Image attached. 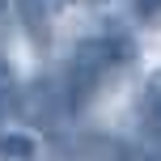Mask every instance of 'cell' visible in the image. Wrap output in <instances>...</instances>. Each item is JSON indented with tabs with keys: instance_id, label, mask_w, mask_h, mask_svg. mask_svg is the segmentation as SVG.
<instances>
[{
	"instance_id": "1",
	"label": "cell",
	"mask_w": 161,
	"mask_h": 161,
	"mask_svg": "<svg viewBox=\"0 0 161 161\" xmlns=\"http://www.w3.org/2000/svg\"><path fill=\"white\" fill-rule=\"evenodd\" d=\"M123 59H131V47L123 38H85L72 55V72L76 76H102Z\"/></svg>"
},
{
	"instance_id": "2",
	"label": "cell",
	"mask_w": 161,
	"mask_h": 161,
	"mask_svg": "<svg viewBox=\"0 0 161 161\" xmlns=\"http://www.w3.org/2000/svg\"><path fill=\"white\" fill-rule=\"evenodd\" d=\"M17 4V17H21L25 34H30L38 47L51 42V17H55V0H13Z\"/></svg>"
},
{
	"instance_id": "3",
	"label": "cell",
	"mask_w": 161,
	"mask_h": 161,
	"mask_svg": "<svg viewBox=\"0 0 161 161\" xmlns=\"http://www.w3.org/2000/svg\"><path fill=\"white\" fill-rule=\"evenodd\" d=\"M136 4H140V13H144V17H153L157 8H161V0H136Z\"/></svg>"
},
{
	"instance_id": "4",
	"label": "cell",
	"mask_w": 161,
	"mask_h": 161,
	"mask_svg": "<svg viewBox=\"0 0 161 161\" xmlns=\"http://www.w3.org/2000/svg\"><path fill=\"white\" fill-rule=\"evenodd\" d=\"M72 4H93V0H72Z\"/></svg>"
}]
</instances>
